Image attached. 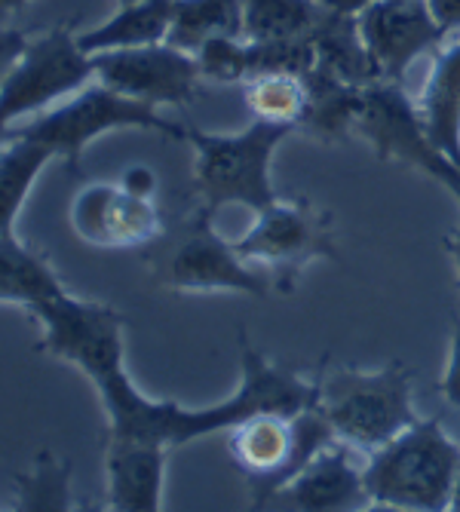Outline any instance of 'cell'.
Segmentation results:
<instances>
[{
	"label": "cell",
	"mask_w": 460,
	"mask_h": 512,
	"mask_svg": "<svg viewBox=\"0 0 460 512\" xmlns=\"http://www.w3.org/2000/svg\"><path fill=\"white\" fill-rule=\"evenodd\" d=\"M448 509L460 512V467H457V479H454V488H451V503H448Z\"/></svg>",
	"instance_id": "35"
},
{
	"label": "cell",
	"mask_w": 460,
	"mask_h": 512,
	"mask_svg": "<svg viewBox=\"0 0 460 512\" xmlns=\"http://www.w3.org/2000/svg\"><path fill=\"white\" fill-rule=\"evenodd\" d=\"M313 40V56H316V68L329 71L353 86H368L381 80L378 68L368 56L365 43L359 37V25L356 16L347 13H335V10H322L316 28L310 31Z\"/></svg>",
	"instance_id": "19"
},
{
	"label": "cell",
	"mask_w": 460,
	"mask_h": 512,
	"mask_svg": "<svg viewBox=\"0 0 460 512\" xmlns=\"http://www.w3.org/2000/svg\"><path fill=\"white\" fill-rule=\"evenodd\" d=\"M319 0H243V37L246 40H289L307 37L319 16Z\"/></svg>",
	"instance_id": "23"
},
{
	"label": "cell",
	"mask_w": 460,
	"mask_h": 512,
	"mask_svg": "<svg viewBox=\"0 0 460 512\" xmlns=\"http://www.w3.org/2000/svg\"><path fill=\"white\" fill-rule=\"evenodd\" d=\"M172 13L175 0H132V4L117 7L108 22L77 34V43L89 56L163 43L172 28Z\"/></svg>",
	"instance_id": "17"
},
{
	"label": "cell",
	"mask_w": 460,
	"mask_h": 512,
	"mask_svg": "<svg viewBox=\"0 0 460 512\" xmlns=\"http://www.w3.org/2000/svg\"><path fill=\"white\" fill-rule=\"evenodd\" d=\"M117 4H120V7H123V4H132V0H117Z\"/></svg>",
	"instance_id": "36"
},
{
	"label": "cell",
	"mask_w": 460,
	"mask_h": 512,
	"mask_svg": "<svg viewBox=\"0 0 460 512\" xmlns=\"http://www.w3.org/2000/svg\"><path fill=\"white\" fill-rule=\"evenodd\" d=\"M114 129H148L163 138H172V142H188V126L166 120L160 108L126 99L120 92L102 86L99 80H92L89 86L77 89L74 96L19 123L10 135L34 138L53 157L65 160L68 166H77L83 151Z\"/></svg>",
	"instance_id": "5"
},
{
	"label": "cell",
	"mask_w": 460,
	"mask_h": 512,
	"mask_svg": "<svg viewBox=\"0 0 460 512\" xmlns=\"http://www.w3.org/2000/svg\"><path fill=\"white\" fill-rule=\"evenodd\" d=\"M243 37V0H175L166 43L184 53H197L212 37Z\"/></svg>",
	"instance_id": "22"
},
{
	"label": "cell",
	"mask_w": 460,
	"mask_h": 512,
	"mask_svg": "<svg viewBox=\"0 0 460 512\" xmlns=\"http://www.w3.org/2000/svg\"><path fill=\"white\" fill-rule=\"evenodd\" d=\"M31 313L43 325L40 350L71 362L96 387L108 417V436L181 448L227 433L258 411L292 417L316 405V381L301 378L295 368L273 365L246 335H240V384L234 396L206 408H188L172 399H151L135 387L126 371L123 316L111 304L77 298L65 289L31 307Z\"/></svg>",
	"instance_id": "1"
},
{
	"label": "cell",
	"mask_w": 460,
	"mask_h": 512,
	"mask_svg": "<svg viewBox=\"0 0 460 512\" xmlns=\"http://www.w3.org/2000/svg\"><path fill=\"white\" fill-rule=\"evenodd\" d=\"M96 80L126 99L151 108H178L197 99L203 74L194 53H184L172 43L132 46L92 56Z\"/></svg>",
	"instance_id": "10"
},
{
	"label": "cell",
	"mask_w": 460,
	"mask_h": 512,
	"mask_svg": "<svg viewBox=\"0 0 460 512\" xmlns=\"http://www.w3.org/2000/svg\"><path fill=\"white\" fill-rule=\"evenodd\" d=\"M316 405L332 424L338 442L362 454L378 451L418 421L414 378L396 359L375 371L326 365L316 378Z\"/></svg>",
	"instance_id": "2"
},
{
	"label": "cell",
	"mask_w": 460,
	"mask_h": 512,
	"mask_svg": "<svg viewBox=\"0 0 460 512\" xmlns=\"http://www.w3.org/2000/svg\"><path fill=\"white\" fill-rule=\"evenodd\" d=\"M307 105L301 114V129L316 135L319 142H344L350 132H356V114L362 86H353L322 68H310L304 77Z\"/></svg>",
	"instance_id": "18"
},
{
	"label": "cell",
	"mask_w": 460,
	"mask_h": 512,
	"mask_svg": "<svg viewBox=\"0 0 460 512\" xmlns=\"http://www.w3.org/2000/svg\"><path fill=\"white\" fill-rule=\"evenodd\" d=\"M322 7H329L335 13H347V16H359L365 7H372L378 4V0H319Z\"/></svg>",
	"instance_id": "32"
},
{
	"label": "cell",
	"mask_w": 460,
	"mask_h": 512,
	"mask_svg": "<svg viewBox=\"0 0 460 512\" xmlns=\"http://www.w3.org/2000/svg\"><path fill=\"white\" fill-rule=\"evenodd\" d=\"M427 7L445 34H460V0H427Z\"/></svg>",
	"instance_id": "31"
},
{
	"label": "cell",
	"mask_w": 460,
	"mask_h": 512,
	"mask_svg": "<svg viewBox=\"0 0 460 512\" xmlns=\"http://www.w3.org/2000/svg\"><path fill=\"white\" fill-rule=\"evenodd\" d=\"M460 467V445L445 433L439 417H418L396 439L368 454L362 467L372 506L439 512L451 503Z\"/></svg>",
	"instance_id": "3"
},
{
	"label": "cell",
	"mask_w": 460,
	"mask_h": 512,
	"mask_svg": "<svg viewBox=\"0 0 460 512\" xmlns=\"http://www.w3.org/2000/svg\"><path fill=\"white\" fill-rule=\"evenodd\" d=\"M418 172H424V175H430L433 181H439L442 188L457 200V206H460V169H457L448 157H442L436 148H430V151L421 157Z\"/></svg>",
	"instance_id": "28"
},
{
	"label": "cell",
	"mask_w": 460,
	"mask_h": 512,
	"mask_svg": "<svg viewBox=\"0 0 460 512\" xmlns=\"http://www.w3.org/2000/svg\"><path fill=\"white\" fill-rule=\"evenodd\" d=\"M356 132L375 148L384 163H405L418 169L421 157L433 148L424 132V120L405 83L375 80L362 86Z\"/></svg>",
	"instance_id": "13"
},
{
	"label": "cell",
	"mask_w": 460,
	"mask_h": 512,
	"mask_svg": "<svg viewBox=\"0 0 460 512\" xmlns=\"http://www.w3.org/2000/svg\"><path fill=\"white\" fill-rule=\"evenodd\" d=\"M442 246H445V252L451 255V261H454V270H457V276H460V224L448 230L445 240H442Z\"/></svg>",
	"instance_id": "33"
},
{
	"label": "cell",
	"mask_w": 460,
	"mask_h": 512,
	"mask_svg": "<svg viewBox=\"0 0 460 512\" xmlns=\"http://www.w3.org/2000/svg\"><path fill=\"white\" fill-rule=\"evenodd\" d=\"M71 230L96 249H138L163 234L154 200L132 197L120 181H96L80 188L68 209Z\"/></svg>",
	"instance_id": "12"
},
{
	"label": "cell",
	"mask_w": 460,
	"mask_h": 512,
	"mask_svg": "<svg viewBox=\"0 0 460 512\" xmlns=\"http://www.w3.org/2000/svg\"><path fill=\"white\" fill-rule=\"evenodd\" d=\"M264 506L298 512H347L372 506V497L365 491L362 467L353 463V448L344 442H332Z\"/></svg>",
	"instance_id": "14"
},
{
	"label": "cell",
	"mask_w": 460,
	"mask_h": 512,
	"mask_svg": "<svg viewBox=\"0 0 460 512\" xmlns=\"http://www.w3.org/2000/svg\"><path fill=\"white\" fill-rule=\"evenodd\" d=\"M307 105L304 77L295 74H261L246 80V108L255 120L295 126L301 123Z\"/></svg>",
	"instance_id": "24"
},
{
	"label": "cell",
	"mask_w": 460,
	"mask_h": 512,
	"mask_svg": "<svg viewBox=\"0 0 460 512\" xmlns=\"http://www.w3.org/2000/svg\"><path fill=\"white\" fill-rule=\"evenodd\" d=\"M356 25L378 77L393 83H405L408 68L439 50L448 37L433 19L427 0H378L356 16Z\"/></svg>",
	"instance_id": "11"
},
{
	"label": "cell",
	"mask_w": 460,
	"mask_h": 512,
	"mask_svg": "<svg viewBox=\"0 0 460 512\" xmlns=\"http://www.w3.org/2000/svg\"><path fill=\"white\" fill-rule=\"evenodd\" d=\"M31 0H0V16H10V13H19L22 7H28Z\"/></svg>",
	"instance_id": "34"
},
{
	"label": "cell",
	"mask_w": 460,
	"mask_h": 512,
	"mask_svg": "<svg viewBox=\"0 0 460 512\" xmlns=\"http://www.w3.org/2000/svg\"><path fill=\"white\" fill-rule=\"evenodd\" d=\"M439 393L448 408L460 411V310L451 319V344H448V362L439 381Z\"/></svg>",
	"instance_id": "27"
},
{
	"label": "cell",
	"mask_w": 460,
	"mask_h": 512,
	"mask_svg": "<svg viewBox=\"0 0 460 512\" xmlns=\"http://www.w3.org/2000/svg\"><path fill=\"white\" fill-rule=\"evenodd\" d=\"M120 184L138 200H154L157 197V172L145 163H135V166H126L123 175H120Z\"/></svg>",
	"instance_id": "29"
},
{
	"label": "cell",
	"mask_w": 460,
	"mask_h": 512,
	"mask_svg": "<svg viewBox=\"0 0 460 512\" xmlns=\"http://www.w3.org/2000/svg\"><path fill=\"white\" fill-rule=\"evenodd\" d=\"M25 46H28V37L19 28L0 25V83L7 80V74L19 62V56L25 53Z\"/></svg>",
	"instance_id": "30"
},
{
	"label": "cell",
	"mask_w": 460,
	"mask_h": 512,
	"mask_svg": "<svg viewBox=\"0 0 460 512\" xmlns=\"http://www.w3.org/2000/svg\"><path fill=\"white\" fill-rule=\"evenodd\" d=\"M169 448L145 439L108 436L105 445V476L108 503L120 512H157L163 509Z\"/></svg>",
	"instance_id": "15"
},
{
	"label": "cell",
	"mask_w": 460,
	"mask_h": 512,
	"mask_svg": "<svg viewBox=\"0 0 460 512\" xmlns=\"http://www.w3.org/2000/svg\"><path fill=\"white\" fill-rule=\"evenodd\" d=\"M56 160L40 142L25 135H10V142L0 148V234H13L19 212L34 188V181Z\"/></svg>",
	"instance_id": "21"
},
{
	"label": "cell",
	"mask_w": 460,
	"mask_h": 512,
	"mask_svg": "<svg viewBox=\"0 0 460 512\" xmlns=\"http://www.w3.org/2000/svg\"><path fill=\"white\" fill-rule=\"evenodd\" d=\"M203 80L209 83H246L249 80V40L221 34L206 40L194 53Z\"/></svg>",
	"instance_id": "26"
},
{
	"label": "cell",
	"mask_w": 460,
	"mask_h": 512,
	"mask_svg": "<svg viewBox=\"0 0 460 512\" xmlns=\"http://www.w3.org/2000/svg\"><path fill=\"white\" fill-rule=\"evenodd\" d=\"M237 252L261 267L276 289L292 292L304 267L316 258H338L335 230L329 212L316 209L307 197L283 200L276 197L258 212L255 224L240 240Z\"/></svg>",
	"instance_id": "8"
},
{
	"label": "cell",
	"mask_w": 460,
	"mask_h": 512,
	"mask_svg": "<svg viewBox=\"0 0 460 512\" xmlns=\"http://www.w3.org/2000/svg\"><path fill=\"white\" fill-rule=\"evenodd\" d=\"M62 292L65 286L56 270L25 246L16 230L0 234V304H22L31 310Z\"/></svg>",
	"instance_id": "20"
},
{
	"label": "cell",
	"mask_w": 460,
	"mask_h": 512,
	"mask_svg": "<svg viewBox=\"0 0 460 512\" xmlns=\"http://www.w3.org/2000/svg\"><path fill=\"white\" fill-rule=\"evenodd\" d=\"M212 218L215 215H209L206 209L197 212L184 240L166 258L160 279L175 292H197V295L234 292V295L264 298L273 286V279L261 267L249 264L234 243L224 240L215 230Z\"/></svg>",
	"instance_id": "9"
},
{
	"label": "cell",
	"mask_w": 460,
	"mask_h": 512,
	"mask_svg": "<svg viewBox=\"0 0 460 512\" xmlns=\"http://www.w3.org/2000/svg\"><path fill=\"white\" fill-rule=\"evenodd\" d=\"M414 102L430 145L460 169V37L433 56V68Z\"/></svg>",
	"instance_id": "16"
},
{
	"label": "cell",
	"mask_w": 460,
	"mask_h": 512,
	"mask_svg": "<svg viewBox=\"0 0 460 512\" xmlns=\"http://www.w3.org/2000/svg\"><path fill=\"white\" fill-rule=\"evenodd\" d=\"M295 126L252 120L240 132H203L188 129V145L194 148V181L203 197V209L215 215L224 206H246L255 215L276 197L273 188V154Z\"/></svg>",
	"instance_id": "4"
},
{
	"label": "cell",
	"mask_w": 460,
	"mask_h": 512,
	"mask_svg": "<svg viewBox=\"0 0 460 512\" xmlns=\"http://www.w3.org/2000/svg\"><path fill=\"white\" fill-rule=\"evenodd\" d=\"M92 80H96V65L89 53L80 50L77 34L53 28L31 37L7 80L0 83V148L10 142V132L19 123L74 96Z\"/></svg>",
	"instance_id": "7"
},
{
	"label": "cell",
	"mask_w": 460,
	"mask_h": 512,
	"mask_svg": "<svg viewBox=\"0 0 460 512\" xmlns=\"http://www.w3.org/2000/svg\"><path fill=\"white\" fill-rule=\"evenodd\" d=\"M227 436L230 457L246 473L258 509H264V503L292 482L322 448L338 442L319 405H310L292 417L280 411L249 414L246 421L230 427Z\"/></svg>",
	"instance_id": "6"
},
{
	"label": "cell",
	"mask_w": 460,
	"mask_h": 512,
	"mask_svg": "<svg viewBox=\"0 0 460 512\" xmlns=\"http://www.w3.org/2000/svg\"><path fill=\"white\" fill-rule=\"evenodd\" d=\"M16 509H28V512H65L74 509L71 500V467L43 451L28 476H19V497H16Z\"/></svg>",
	"instance_id": "25"
}]
</instances>
